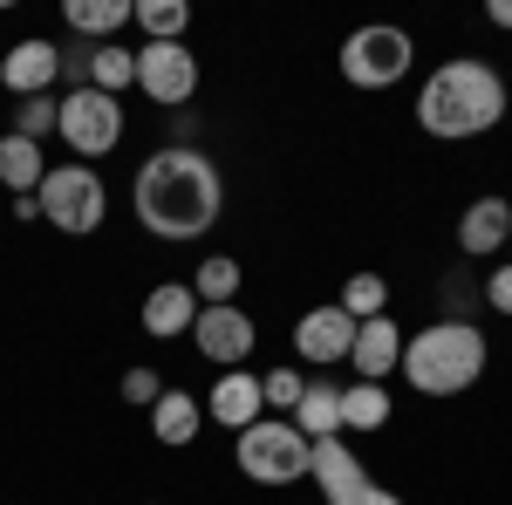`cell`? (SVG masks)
Masks as SVG:
<instances>
[{"label":"cell","instance_id":"cell-12","mask_svg":"<svg viewBox=\"0 0 512 505\" xmlns=\"http://www.w3.org/2000/svg\"><path fill=\"white\" fill-rule=\"evenodd\" d=\"M55 76H62V55H55V41H41V35L14 41V48L0 55V89H7L14 103H21V96H48Z\"/></svg>","mask_w":512,"mask_h":505},{"label":"cell","instance_id":"cell-24","mask_svg":"<svg viewBox=\"0 0 512 505\" xmlns=\"http://www.w3.org/2000/svg\"><path fill=\"white\" fill-rule=\"evenodd\" d=\"M130 21H137L151 41H185L192 7H185V0H130Z\"/></svg>","mask_w":512,"mask_h":505},{"label":"cell","instance_id":"cell-25","mask_svg":"<svg viewBox=\"0 0 512 505\" xmlns=\"http://www.w3.org/2000/svg\"><path fill=\"white\" fill-rule=\"evenodd\" d=\"M342 314H349V321H376V314H390V273H349V287H342Z\"/></svg>","mask_w":512,"mask_h":505},{"label":"cell","instance_id":"cell-32","mask_svg":"<svg viewBox=\"0 0 512 505\" xmlns=\"http://www.w3.org/2000/svg\"><path fill=\"white\" fill-rule=\"evenodd\" d=\"M506 89H512V82H506Z\"/></svg>","mask_w":512,"mask_h":505},{"label":"cell","instance_id":"cell-6","mask_svg":"<svg viewBox=\"0 0 512 505\" xmlns=\"http://www.w3.org/2000/svg\"><path fill=\"white\" fill-rule=\"evenodd\" d=\"M55 137L76 157H110L123 144V96H103V89L55 96Z\"/></svg>","mask_w":512,"mask_h":505},{"label":"cell","instance_id":"cell-7","mask_svg":"<svg viewBox=\"0 0 512 505\" xmlns=\"http://www.w3.org/2000/svg\"><path fill=\"white\" fill-rule=\"evenodd\" d=\"M410 62H417V41L403 28H390V21H369V28H355L342 41V76L355 89H396L410 76Z\"/></svg>","mask_w":512,"mask_h":505},{"label":"cell","instance_id":"cell-30","mask_svg":"<svg viewBox=\"0 0 512 505\" xmlns=\"http://www.w3.org/2000/svg\"><path fill=\"white\" fill-rule=\"evenodd\" d=\"M485 14H492V28H512V0H492Z\"/></svg>","mask_w":512,"mask_h":505},{"label":"cell","instance_id":"cell-16","mask_svg":"<svg viewBox=\"0 0 512 505\" xmlns=\"http://www.w3.org/2000/svg\"><path fill=\"white\" fill-rule=\"evenodd\" d=\"M192 321H198L192 280H164V287H151V294H144V335L171 342V335H192Z\"/></svg>","mask_w":512,"mask_h":505},{"label":"cell","instance_id":"cell-10","mask_svg":"<svg viewBox=\"0 0 512 505\" xmlns=\"http://www.w3.org/2000/svg\"><path fill=\"white\" fill-rule=\"evenodd\" d=\"M253 342H260V328H253V314L239 308H198L192 321V349L212 362V369H246V355H253Z\"/></svg>","mask_w":512,"mask_h":505},{"label":"cell","instance_id":"cell-11","mask_svg":"<svg viewBox=\"0 0 512 505\" xmlns=\"http://www.w3.org/2000/svg\"><path fill=\"white\" fill-rule=\"evenodd\" d=\"M355 349V321L342 314V301H328V308H308L294 321V355L301 362H315V369H335V362H349Z\"/></svg>","mask_w":512,"mask_h":505},{"label":"cell","instance_id":"cell-21","mask_svg":"<svg viewBox=\"0 0 512 505\" xmlns=\"http://www.w3.org/2000/svg\"><path fill=\"white\" fill-rule=\"evenodd\" d=\"M396 417V403H390V389L383 383H342V430H383Z\"/></svg>","mask_w":512,"mask_h":505},{"label":"cell","instance_id":"cell-3","mask_svg":"<svg viewBox=\"0 0 512 505\" xmlns=\"http://www.w3.org/2000/svg\"><path fill=\"white\" fill-rule=\"evenodd\" d=\"M485 362H492V342H485V328H478L472 314H444L431 328H417V335H403V383L417 389V396H465V389L485 376Z\"/></svg>","mask_w":512,"mask_h":505},{"label":"cell","instance_id":"cell-26","mask_svg":"<svg viewBox=\"0 0 512 505\" xmlns=\"http://www.w3.org/2000/svg\"><path fill=\"white\" fill-rule=\"evenodd\" d=\"M301 389H308L301 369H267V376H260V396H267V410H274V417H294Z\"/></svg>","mask_w":512,"mask_h":505},{"label":"cell","instance_id":"cell-31","mask_svg":"<svg viewBox=\"0 0 512 505\" xmlns=\"http://www.w3.org/2000/svg\"><path fill=\"white\" fill-rule=\"evenodd\" d=\"M506 246H512V239H506Z\"/></svg>","mask_w":512,"mask_h":505},{"label":"cell","instance_id":"cell-29","mask_svg":"<svg viewBox=\"0 0 512 505\" xmlns=\"http://www.w3.org/2000/svg\"><path fill=\"white\" fill-rule=\"evenodd\" d=\"M478 294H485V308H492V314H512V260H499V267L485 273Z\"/></svg>","mask_w":512,"mask_h":505},{"label":"cell","instance_id":"cell-22","mask_svg":"<svg viewBox=\"0 0 512 505\" xmlns=\"http://www.w3.org/2000/svg\"><path fill=\"white\" fill-rule=\"evenodd\" d=\"M89 89H103V96L137 89V48H123V41H96V48H89Z\"/></svg>","mask_w":512,"mask_h":505},{"label":"cell","instance_id":"cell-15","mask_svg":"<svg viewBox=\"0 0 512 505\" xmlns=\"http://www.w3.org/2000/svg\"><path fill=\"white\" fill-rule=\"evenodd\" d=\"M506 239H512V205L499 192L472 198V205H465V219H458V253H465V260H492Z\"/></svg>","mask_w":512,"mask_h":505},{"label":"cell","instance_id":"cell-4","mask_svg":"<svg viewBox=\"0 0 512 505\" xmlns=\"http://www.w3.org/2000/svg\"><path fill=\"white\" fill-rule=\"evenodd\" d=\"M233 458H239V471H246L253 485H301L315 444L287 424V417H260V424H246L233 437Z\"/></svg>","mask_w":512,"mask_h":505},{"label":"cell","instance_id":"cell-27","mask_svg":"<svg viewBox=\"0 0 512 505\" xmlns=\"http://www.w3.org/2000/svg\"><path fill=\"white\" fill-rule=\"evenodd\" d=\"M48 130H55V96H21V103H14V137L41 144Z\"/></svg>","mask_w":512,"mask_h":505},{"label":"cell","instance_id":"cell-14","mask_svg":"<svg viewBox=\"0 0 512 505\" xmlns=\"http://www.w3.org/2000/svg\"><path fill=\"white\" fill-rule=\"evenodd\" d=\"M396 362H403V328H396L390 314H376V321H355V349H349L355 383H390Z\"/></svg>","mask_w":512,"mask_h":505},{"label":"cell","instance_id":"cell-5","mask_svg":"<svg viewBox=\"0 0 512 505\" xmlns=\"http://www.w3.org/2000/svg\"><path fill=\"white\" fill-rule=\"evenodd\" d=\"M35 205H41V219H48L55 233L89 239L96 226H103V212H110V192H103L96 164H48Z\"/></svg>","mask_w":512,"mask_h":505},{"label":"cell","instance_id":"cell-13","mask_svg":"<svg viewBox=\"0 0 512 505\" xmlns=\"http://www.w3.org/2000/svg\"><path fill=\"white\" fill-rule=\"evenodd\" d=\"M205 417L219 430H246V424H260L267 417V396H260V376L253 369H219V383L205 389Z\"/></svg>","mask_w":512,"mask_h":505},{"label":"cell","instance_id":"cell-17","mask_svg":"<svg viewBox=\"0 0 512 505\" xmlns=\"http://www.w3.org/2000/svg\"><path fill=\"white\" fill-rule=\"evenodd\" d=\"M198 424H205V403L185 396V389H164L158 403H151V437L171 444V451H185V444L198 437Z\"/></svg>","mask_w":512,"mask_h":505},{"label":"cell","instance_id":"cell-2","mask_svg":"<svg viewBox=\"0 0 512 505\" xmlns=\"http://www.w3.org/2000/svg\"><path fill=\"white\" fill-rule=\"evenodd\" d=\"M506 103H512L506 76L492 62L458 55V62H437V76H424V89H417V123L431 130L437 144H465V137H485L492 123L506 117Z\"/></svg>","mask_w":512,"mask_h":505},{"label":"cell","instance_id":"cell-9","mask_svg":"<svg viewBox=\"0 0 512 505\" xmlns=\"http://www.w3.org/2000/svg\"><path fill=\"white\" fill-rule=\"evenodd\" d=\"M137 89H144L158 110H185L198 96V55L185 41H144V48H137Z\"/></svg>","mask_w":512,"mask_h":505},{"label":"cell","instance_id":"cell-19","mask_svg":"<svg viewBox=\"0 0 512 505\" xmlns=\"http://www.w3.org/2000/svg\"><path fill=\"white\" fill-rule=\"evenodd\" d=\"M41 178H48V157H41V144H28V137H0V185L14 198H35L41 192Z\"/></svg>","mask_w":512,"mask_h":505},{"label":"cell","instance_id":"cell-28","mask_svg":"<svg viewBox=\"0 0 512 505\" xmlns=\"http://www.w3.org/2000/svg\"><path fill=\"white\" fill-rule=\"evenodd\" d=\"M158 396H164V376L151 369V362H130V369H123V403H137V410H151Z\"/></svg>","mask_w":512,"mask_h":505},{"label":"cell","instance_id":"cell-23","mask_svg":"<svg viewBox=\"0 0 512 505\" xmlns=\"http://www.w3.org/2000/svg\"><path fill=\"white\" fill-rule=\"evenodd\" d=\"M239 280H246V273H239V260H226V253H212V260H205V267L192 273V294H198V308H233V301H239Z\"/></svg>","mask_w":512,"mask_h":505},{"label":"cell","instance_id":"cell-18","mask_svg":"<svg viewBox=\"0 0 512 505\" xmlns=\"http://www.w3.org/2000/svg\"><path fill=\"white\" fill-rule=\"evenodd\" d=\"M62 21H69L76 41L96 48V41H117V28H130V0H69Z\"/></svg>","mask_w":512,"mask_h":505},{"label":"cell","instance_id":"cell-1","mask_svg":"<svg viewBox=\"0 0 512 505\" xmlns=\"http://www.w3.org/2000/svg\"><path fill=\"white\" fill-rule=\"evenodd\" d=\"M130 212H137V226L151 239H171V246H185V239H205L219 226V212H226V178H219V164L192 144H164L137 164V178H130Z\"/></svg>","mask_w":512,"mask_h":505},{"label":"cell","instance_id":"cell-8","mask_svg":"<svg viewBox=\"0 0 512 505\" xmlns=\"http://www.w3.org/2000/svg\"><path fill=\"white\" fill-rule=\"evenodd\" d=\"M308 478L321 485V499H328V505H403L383 478H369V471H362V458H355L342 437H315Z\"/></svg>","mask_w":512,"mask_h":505},{"label":"cell","instance_id":"cell-20","mask_svg":"<svg viewBox=\"0 0 512 505\" xmlns=\"http://www.w3.org/2000/svg\"><path fill=\"white\" fill-rule=\"evenodd\" d=\"M287 424L301 430L308 444H315V437H342V389H335V383H308Z\"/></svg>","mask_w":512,"mask_h":505}]
</instances>
